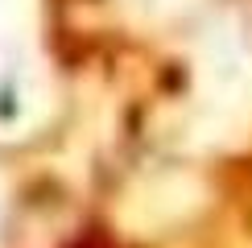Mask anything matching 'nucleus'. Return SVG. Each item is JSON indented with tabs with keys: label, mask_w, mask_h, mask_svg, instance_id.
I'll use <instances>...</instances> for the list:
<instances>
[{
	"label": "nucleus",
	"mask_w": 252,
	"mask_h": 248,
	"mask_svg": "<svg viewBox=\"0 0 252 248\" xmlns=\"http://www.w3.org/2000/svg\"><path fill=\"white\" fill-rule=\"evenodd\" d=\"M70 248H112V244H108V240H99V236H95V240L87 236V240H79V244H70Z\"/></svg>",
	"instance_id": "f257e3e1"
}]
</instances>
